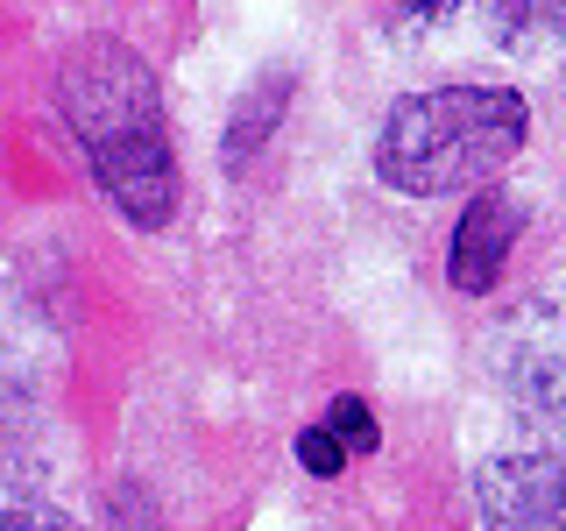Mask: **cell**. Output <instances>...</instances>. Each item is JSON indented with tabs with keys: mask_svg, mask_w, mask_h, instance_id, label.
I'll return each instance as SVG.
<instances>
[{
	"mask_svg": "<svg viewBox=\"0 0 566 531\" xmlns=\"http://www.w3.org/2000/svg\"><path fill=\"white\" fill-rule=\"evenodd\" d=\"M50 85H57V114L106 206L142 235H164L185 206V164H177L170 106L149 58L120 35H78L57 50Z\"/></svg>",
	"mask_w": 566,
	"mask_h": 531,
	"instance_id": "1",
	"label": "cell"
},
{
	"mask_svg": "<svg viewBox=\"0 0 566 531\" xmlns=\"http://www.w3.org/2000/svg\"><path fill=\"white\" fill-rule=\"evenodd\" d=\"M482 29L489 43H545V35H566V0H482Z\"/></svg>",
	"mask_w": 566,
	"mask_h": 531,
	"instance_id": "7",
	"label": "cell"
},
{
	"mask_svg": "<svg viewBox=\"0 0 566 531\" xmlns=\"http://www.w3.org/2000/svg\"><path fill=\"white\" fill-rule=\"evenodd\" d=\"M531 142V100L517 85H439L411 93L376 128V177L403 199H453L503 177Z\"/></svg>",
	"mask_w": 566,
	"mask_h": 531,
	"instance_id": "2",
	"label": "cell"
},
{
	"mask_svg": "<svg viewBox=\"0 0 566 531\" xmlns=\"http://www.w3.org/2000/svg\"><path fill=\"white\" fill-rule=\"evenodd\" d=\"M283 106H291V71H270V79H262L255 93H248V100L234 106V121H227V142H220L227 170H248V164H255V149L276 135Z\"/></svg>",
	"mask_w": 566,
	"mask_h": 531,
	"instance_id": "6",
	"label": "cell"
},
{
	"mask_svg": "<svg viewBox=\"0 0 566 531\" xmlns=\"http://www.w3.org/2000/svg\"><path fill=\"white\" fill-rule=\"evenodd\" d=\"M0 531H78V524H71L57 503H43V496L14 489V496H8V524H0Z\"/></svg>",
	"mask_w": 566,
	"mask_h": 531,
	"instance_id": "10",
	"label": "cell"
},
{
	"mask_svg": "<svg viewBox=\"0 0 566 531\" xmlns=\"http://www.w3.org/2000/svg\"><path fill=\"white\" fill-rule=\"evenodd\" d=\"M326 425H333V433H340L347 447H354V460H368V454L382 447L376 404H368V397H354V389H347V397H333V404H326Z\"/></svg>",
	"mask_w": 566,
	"mask_h": 531,
	"instance_id": "8",
	"label": "cell"
},
{
	"mask_svg": "<svg viewBox=\"0 0 566 531\" xmlns=\"http://www.w3.org/2000/svg\"><path fill=\"white\" fill-rule=\"evenodd\" d=\"M510 397H517V418L531 425V439L566 454V341L517 354L510 362Z\"/></svg>",
	"mask_w": 566,
	"mask_h": 531,
	"instance_id": "5",
	"label": "cell"
},
{
	"mask_svg": "<svg viewBox=\"0 0 566 531\" xmlns=\"http://www.w3.org/2000/svg\"><path fill=\"white\" fill-rule=\"evenodd\" d=\"M474 496H482L489 531H566V454L538 439L517 454H495L474 475Z\"/></svg>",
	"mask_w": 566,
	"mask_h": 531,
	"instance_id": "3",
	"label": "cell"
},
{
	"mask_svg": "<svg viewBox=\"0 0 566 531\" xmlns=\"http://www.w3.org/2000/svg\"><path fill=\"white\" fill-rule=\"evenodd\" d=\"M403 8H411L418 22H447V14L460 8V0H403Z\"/></svg>",
	"mask_w": 566,
	"mask_h": 531,
	"instance_id": "11",
	"label": "cell"
},
{
	"mask_svg": "<svg viewBox=\"0 0 566 531\" xmlns=\"http://www.w3.org/2000/svg\"><path fill=\"white\" fill-rule=\"evenodd\" d=\"M297 468L318 475V482H333V475H347V468H354V447H347L340 433H333L326 418H318V425H305V433H297Z\"/></svg>",
	"mask_w": 566,
	"mask_h": 531,
	"instance_id": "9",
	"label": "cell"
},
{
	"mask_svg": "<svg viewBox=\"0 0 566 531\" xmlns=\"http://www.w3.org/2000/svg\"><path fill=\"white\" fill-rule=\"evenodd\" d=\"M524 235V206L510 199V191H468V206H460L453 235H447V283L453 298H489L495 283H503L510 270V248H517Z\"/></svg>",
	"mask_w": 566,
	"mask_h": 531,
	"instance_id": "4",
	"label": "cell"
}]
</instances>
